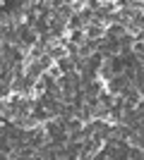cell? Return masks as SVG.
Returning <instances> with one entry per match:
<instances>
[]
</instances>
